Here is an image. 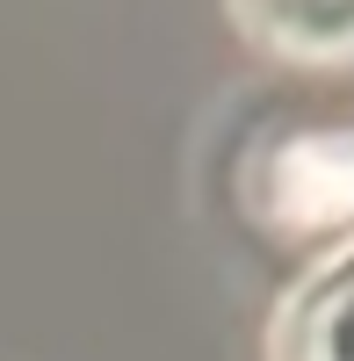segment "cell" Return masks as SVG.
Instances as JSON below:
<instances>
[{"mask_svg":"<svg viewBox=\"0 0 354 361\" xmlns=\"http://www.w3.org/2000/svg\"><path fill=\"white\" fill-rule=\"evenodd\" d=\"M268 361H354V238L282 289L268 318Z\"/></svg>","mask_w":354,"mask_h":361,"instance_id":"6da1fadb","label":"cell"},{"mask_svg":"<svg viewBox=\"0 0 354 361\" xmlns=\"http://www.w3.org/2000/svg\"><path fill=\"white\" fill-rule=\"evenodd\" d=\"M224 8L275 58H297V66L354 58V0H224Z\"/></svg>","mask_w":354,"mask_h":361,"instance_id":"7a4b0ae2","label":"cell"}]
</instances>
